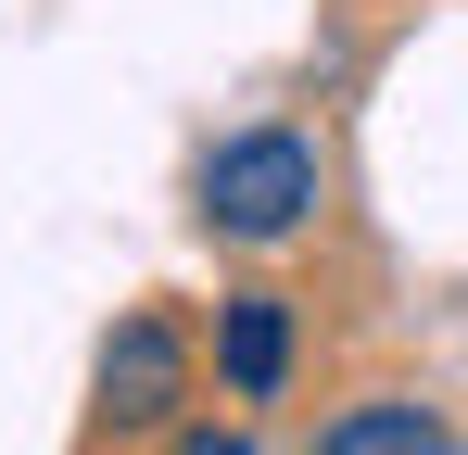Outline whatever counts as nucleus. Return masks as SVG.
Wrapping results in <instances>:
<instances>
[{
  "mask_svg": "<svg viewBox=\"0 0 468 455\" xmlns=\"http://www.w3.org/2000/svg\"><path fill=\"white\" fill-rule=\"evenodd\" d=\"M456 430L418 405V392H367V405H342L329 430H316V455H443Z\"/></svg>",
  "mask_w": 468,
  "mask_h": 455,
  "instance_id": "20e7f679",
  "label": "nucleus"
},
{
  "mask_svg": "<svg viewBox=\"0 0 468 455\" xmlns=\"http://www.w3.org/2000/svg\"><path fill=\"white\" fill-rule=\"evenodd\" d=\"M89 392H101L114 430H177V405H190V329L153 316V303L114 316V342H101V379H89Z\"/></svg>",
  "mask_w": 468,
  "mask_h": 455,
  "instance_id": "f03ea898",
  "label": "nucleus"
},
{
  "mask_svg": "<svg viewBox=\"0 0 468 455\" xmlns=\"http://www.w3.org/2000/svg\"><path fill=\"white\" fill-rule=\"evenodd\" d=\"M443 455H468V443H443Z\"/></svg>",
  "mask_w": 468,
  "mask_h": 455,
  "instance_id": "423d86ee",
  "label": "nucleus"
},
{
  "mask_svg": "<svg viewBox=\"0 0 468 455\" xmlns=\"http://www.w3.org/2000/svg\"><path fill=\"white\" fill-rule=\"evenodd\" d=\"M216 379L240 405H266L292 379V291H229L216 303Z\"/></svg>",
  "mask_w": 468,
  "mask_h": 455,
  "instance_id": "7ed1b4c3",
  "label": "nucleus"
},
{
  "mask_svg": "<svg viewBox=\"0 0 468 455\" xmlns=\"http://www.w3.org/2000/svg\"><path fill=\"white\" fill-rule=\"evenodd\" d=\"M177 455H253V430H177Z\"/></svg>",
  "mask_w": 468,
  "mask_h": 455,
  "instance_id": "39448f33",
  "label": "nucleus"
},
{
  "mask_svg": "<svg viewBox=\"0 0 468 455\" xmlns=\"http://www.w3.org/2000/svg\"><path fill=\"white\" fill-rule=\"evenodd\" d=\"M316 190H329V164H316L304 127H240V140L203 152V177H190V216L216 228V240H292L316 228Z\"/></svg>",
  "mask_w": 468,
  "mask_h": 455,
  "instance_id": "f257e3e1",
  "label": "nucleus"
}]
</instances>
